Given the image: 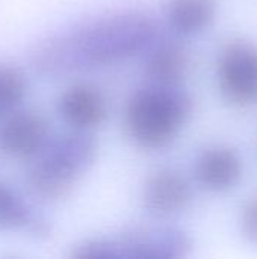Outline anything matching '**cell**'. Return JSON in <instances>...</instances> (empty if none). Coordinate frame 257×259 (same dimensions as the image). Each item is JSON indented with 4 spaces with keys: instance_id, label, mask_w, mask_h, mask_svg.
Returning a JSON list of instances; mask_svg holds the SVG:
<instances>
[{
    "instance_id": "13",
    "label": "cell",
    "mask_w": 257,
    "mask_h": 259,
    "mask_svg": "<svg viewBox=\"0 0 257 259\" xmlns=\"http://www.w3.org/2000/svg\"><path fill=\"white\" fill-rule=\"evenodd\" d=\"M24 73L11 64H0V115H8L21 108L27 96Z\"/></svg>"
},
{
    "instance_id": "3",
    "label": "cell",
    "mask_w": 257,
    "mask_h": 259,
    "mask_svg": "<svg viewBox=\"0 0 257 259\" xmlns=\"http://www.w3.org/2000/svg\"><path fill=\"white\" fill-rule=\"evenodd\" d=\"M97 156L98 144L92 134L70 129L52 135L45 147L29 161L26 185L41 202H61L94 167Z\"/></svg>"
},
{
    "instance_id": "12",
    "label": "cell",
    "mask_w": 257,
    "mask_h": 259,
    "mask_svg": "<svg viewBox=\"0 0 257 259\" xmlns=\"http://www.w3.org/2000/svg\"><path fill=\"white\" fill-rule=\"evenodd\" d=\"M217 0H167V26L180 36H194L211 27L217 17Z\"/></svg>"
},
{
    "instance_id": "14",
    "label": "cell",
    "mask_w": 257,
    "mask_h": 259,
    "mask_svg": "<svg viewBox=\"0 0 257 259\" xmlns=\"http://www.w3.org/2000/svg\"><path fill=\"white\" fill-rule=\"evenodd\" d=\"M241 232L253 243H257V197H251L245 202L241 209Z\"/></svg>"
},
{
    "instance_id": "1",
    "label": "cell",
    "mask_w": 257,
    "mask_h": 259,
    "mask_svg": "<svg viewBox=\"0 0 257 259\" xmlns=\"http://www.w3.org/2000/svg\"><path fill=\"white\" fill-rule=\"evenodd\" d=\"M158 38L159 26L150 14L114 11L42 38L30 52V64L44 77H68L127 62L144 55Z\"/></svg>"
},
{
    "instance_id": "2",
    "label": "cell",
    "mask_w": 257,
    "mask_h": 259,
    "mask_svg": "<svg viewBox=\"0 0 257 259\" xmlns=\"http://www.w3.org/2000/svg\"><path fill=\"white\" fill-rule=\"evenodd\" d=\"M192 114L194 100L185 90L148 82L126 100L124 131L138 149L158 152L177 140Z\"/></svg>"
},
{
    "instance_id": "4",
    "label": "cell",
    "mask_w": 257,
    "mask_h": 259,
    "mask_svg": "<svg viewBox=\"0 0 257 259\" xmlns=\"http://www.w3.org/2000/svg\"><path fill=\"white\" fill-rule=\"evenodd\" d=\"M192 252L189 234L177 226L133 225L85 238L71 247L73 259H182Z\"/></svg>"
},
{
    "instance_id": "9",
    "label": "cell",
    "mask_w": 257,
    "mask_h": 259,
    "mask_svg": "<svg viewBox=\"0 0 257 259\" xmlns=\"http://www.w3.org/2000/svg\"><path fill=\"white\" fill-rule=\"evenodd\" d=\"M21 234L36 241L53 234L50 220L14 187L0 181V234Z\"/></svg>"
},
{
    "instance_id": "7",
    "label": "cell",
    "mask_w": 257,
    "mask_h": 259,
    "mask_svg": "<svg viewBox=\"0 0 257 259\" xmlns=\"http://www.w3.org/2000/svg\"><path fill=\"white\" fill-rule=\"evenodd\" d=\"M192 200V185L179 170L164 167L151 171L141 188L144 211L156 220L182 214Z\"/></svg>"
},
{
    "instance_id": "6",
    "label": "cell",
    "mask_w": 257,
    "mask_h": 259,
    "mask_svg": "<svg viewBox=\"0 0 257 259\" xmlns=\"http://www.w3.org/2000/svg\"><path fill=\"white\" fill-rule=\"evenodd\" d=\"M5 117L0 127V149L14 161L29 162L52 138V124L39 111L20 108Z\"/></svg>"
},
{
    "instance_id": "8",
    "label": "cell",
    "mask_w": 257,
    "mask_h": 259,
    "mask_svg": "<svg viewBox=\"0 0 257 259\" xmlns=\"http://www.w3.org/2000/svg\"><path fill=\"white\" fill-rule=\"evenodd\" d=\"M56 111L71 131L92 134L108 121L109 102L100 87L91 82H76L59 94Z\"/></svg>"
},
{
    "instance_id": "11",
    "label": "cell",
    "mask_w": 257,
    "mask_h": 259,
    "mask_svg": "<svg viewBox=\"0 0 257 259\" xmlns=\"http://www.w3.org/2000/svg\"><path fill=\"white\" fill-rule=\"evenodd\" d=\"M242 168V159L235 149L227 146H212L197 156L194 176L204 190L223 193L239 182Z\"/></svg>"
},
{
    "instance_id": "10",
    "label": "cell",
    "mask_w": 257,
    "mask_h": 259,
    "mask_svg": "<svg viewBox=\"0 0 257 259\" xmlns=\"http://www.w3.org/2000/svg\"><path fill=\"white\" fill-rule=\"evenodd\" d=\"M144 74L150 83L180 87L188 76L191 56L176 39H156L144 53Z\"/></svg>"
},
{
    "instance_id": "5",
    "label": "cell",
    "mask_w": 257,
    "mask_h": 259,
    "mask_svg": "<svg viewBox=\"0 0 257 259\" xmlns=\"http://www.w3.org/2000/svg\"><path fill=\"white\" fill-rule=\"evenodd\" d=\"M217 83L229 103L236 106L257 103V47L253 42L235 39L221 49Z\"/></svg>"
}]
</instances>
